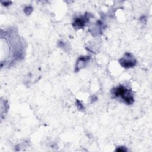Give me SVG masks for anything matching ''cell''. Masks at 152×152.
Segmentation results:
<instances>
[{
	"mask_svg": "<svg viewBox=\"0 0 152 152\" xmlns=\"http://www.w3.org/2000/svg\"><path fill=\"white\" fill-rule=\"evenodd\" d=\"M112 94L115 97L121 98L124 102L128 104H131L134 102V96L131 90L125 87L120 86L114 88L112 90Z\"/></svg>",
	"mask_w": 152,
	"mask_h": 152,
	"instance_id": "obj_1",
	"label": "cell"
},
{
	"mask_svg": "<svg viewBox=\"0 0 152 152\" xmlns=\"http://www.w3.org/2000/svg\"><path fill=\"white\" fill-rule=\"evenodd\" d=\"M87 21H88V18L86 17H80L75 20L72 25L76 28H82Z\"/></svg>",
	"mask_w": 152,
	"mask_h": 152,
	"instance_id": "obj_3",
	"label": "cell"
},
{
	"mask_svg": "<svg viewBox=\"0 0 152 152\" xmlns=\"http://www.w3.org/2000/svg\"><path fill=\"white\" fill-rule=\"evenodd\" d=\"M119 63L124 68H131L133 67L136 64V60L134 58V56L129 53H126L119 60Z\"/></svg>",
	"mask_w": 152,
	"mask_h": 152,
	"instance_id": "obj_2",
	"label": "cell"
}]
</instances>
